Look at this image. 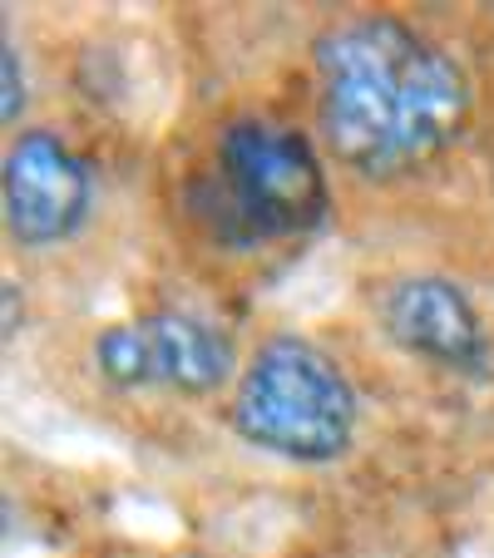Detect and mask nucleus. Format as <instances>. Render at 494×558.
<instances>
[{
  "label": "nucleus",
  "mask_w": 494,
  "mask_h": 558,
  "mask_svg": "<svg viewBox=\"0 0 494 558\" xmlns=\"http://www.w3.org/2000/svg\"><path fill=\"white\" fill-rule=\"evenodd\" d=\"M322 129L341 163L371 179L435 158L470 114L460 64L390 15H366L316 45Z\"/></svg>",
  "instance_id": "nucleus-1"
},
{
  "label": "nucleus",
  "mask_w": 494,
  "mask_h": 558,
  "mask_svg": "<svg viewBox=\"0 0 494 558\" xmlns=\"http://www.w3.org/2000/svg\"><path fill=\"white\" fill-rule=\"evenodd\" d=\"M232 430L297 464L341 460L357 440V390L322 347L267 337L238 380Z\"/></svg>",
  "instance_id": "nucleus-2"
},
{
  "label": "nucleus",
  "mask_w": 494,
  "mask_h": 558,
  "mask_svg": "<svg viewBox=\"0 0 494 558\" xmlns=\"http://www.w3.org/2000/svg\"><path fill=\"white\" fill-rule=\"evenodd\" d=\"M218 189L232 228L248 238H297L326 218L316 148L273 119H238L218 138Z\"/></svg>",
  "instance_id": "nucleus-3"
},
{
  "label": "nucleus",
  "mask_w": 494,
  "mask_h": 558,
  "mask_svg": "<svg viewBox=\"0 0 494 558\" xmlns=\"http://www.w3.org/2000/svg\"><path fill=\"white\" fill-rule=\"evenodd\" d=\"M95 361L115 386H169L179 396H208L232 376V347L213 322L193 312H154L144 322L109 327Z\"/></svg>",
  "instance_id": "nucleus-4"
},
{
  "label": "nucleus",
  "mask_w": 494,
  "mask_h": 558,
  "mask_svg": "<svg viewBox=\"0 0 494 558\" xmlns=\"http://www.w3.org/2000/svg\"><path fill=\"white\" fill-rule=\"evenodd\" d=\"M0 183H5V228L21 247H50L74 238L95 198L89 163L70 154V144L50 129L11 138Z\"/></svg>",
  "instance_id": "nucleus-5"
},
{
  "label": "nucleus",
  "mask_w": 494,
  "mask_h": 558,
  "mask_svg": "<svg viewBox=\"0 0 494 558\" xmlns=\"http://www.w3.org/2000/svg\"><path fill=\"white\" fill-rule=\"evenodd\" d=\"M381 327L390 331V341L410 347L415 356L441 361L455 371H480L490 356L480 312L470 306V296L445 277H406L381 296Z\"/></svg>",
  "instance_id": "nucleus-6"
},
{
  "label": "nucleus",
  "mask_w": 494,
  "mask_h": 558,
  "mask_svg": "<svg viewBox=\"0 0 494 558\" xmlns=\"http://www.w3.org/2000/svg\"><path fill=\"white\" fill-rule=\"evenodd\" d=\"M0 74H5V99H0V119L5 124H15L25 109V74H21V50L15 45H5L0 50Z\"/></svg>",
  "instance_id": "nucleus-7"
}]
</instances>
